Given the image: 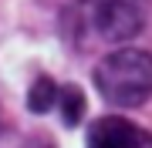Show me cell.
Listing matches in <instances>:
<instances>
[{
	"label": "cell",
	"instance_id": "6da1fadb",
	"mask_svg": "<svg viewBox=\"0 0 152 148\" xmlns=\"http://www.w3.org/2000/svg\"><path fill=\"white\" fill-rule=\"evenodd\" d=\"M95 88L115 108H139L152 98V54L122 47L95 67Z\"/></svg>",
	"mask_w": 152,
	"mask_h": 148
},
{
	"label": "cell",
	"instance_id": "5b68a950",
	"mask_svg": "<svg viewBox=\"0 0 152 148\" xmlns=\"http://www.w3.org/2000/svg\"><path fill=\"white\" fill-rule=\"evenodd\" d=\"M58 108H61V118H64V125L68 128H75L78 121H81L85 115V94L81 88H75V84H64L58 94Z\"/></svg>",
	"mask_w": 152,
	"mask_h": 148
},
{
	"label": "cell",
	"instance_id": "7a4b0ae2",
	"mask_svg": "<svg viewBox=\"0 0 152 148\" xmlns=\"http://www.w3.org/2000/svg\"><path fill=\"white\" fill-rule=\"evenodd\" d=\"M149 0H95V27L108 40H129L145 27Z\"/></svg>",
	"mask_w": 152,
	"mask_h": 148
},
{
	"label": "cell",
	"instance_id": "8992f818",
	"mask_svg": "<svg viewBox=\"0 0 152 148\" xmlns=\"http://www.w3.org/2000/svg\"><path fill=\"white\" fill-rule=\"evenodd\" d=\"M0 128H4V125H0Z\"/></svg>",
	"mask_w": 152,
	"mask_h": 148
},
{
	"label": "cell",
	"instance_id": "277c9868",
	"mask_svg": "<svg viewBox=\"0 0 152 148\" xmlns=\"http://www.w3.org/2000/svg\"><path fill=\"white\" fill-rule=\"evenodd\" d=\"M58 94H61V88L51 81V77H37L34 88L27 91V108L34 111V115H48L51 108H58Z\"/></svg>",
	"mask_w": 152,
	"mask_h": 148
},
{
	"label": "cell",
	"instance_id": "3957f363",
	"mask_svg": "<svg viewBox=\"0 0 152 148\" xmlns=\"http://www.w3.org/2000/svg\"><path fill=\"white\" fill-rule=\"evenodd\" d=\"M88 148H152V131L132 125L129 118L108 115L88 128Z\"/></svg>",
	"mask_w": 152,
	"mask_h": 148
}]
</instances>
